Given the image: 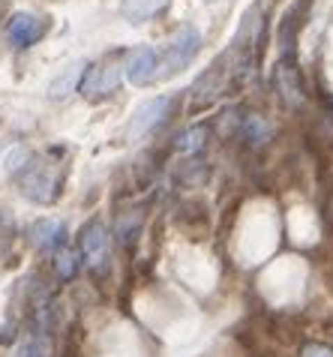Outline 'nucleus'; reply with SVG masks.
I'll list each match as a JSON object with an SVG mask.
<instances>
[{"label": "nucleus", "mask_w": 333, "mask_h": 357, "mask_svg": "<svg viewBox=\"0 0 333 357\" xmlns=\"http://www.w3.org/2000/svg\"><path fill=\"white\" fill-rule=\"evenodd\" d=\"M300 357H333V351L327 349V345L309 342V345H303V351H300Z\"/></svg>", "instance_id": "nucleus-16"}, {"label": "nucleus", "mask_w": 333, "mask_h": 357, "mask_svg": "<svg viewBox=\"0 0 333 357\" xmlns=\"http://www.w3.org/2000/svg\"><path fill=\"white\" fill-rule=\"evenodd\" d=\"M126 69L117 63V61H105L100 66H93V73L91 78L84 82V93L87 96H105V93H111L117 84H121V78H123Z\"/></svg>", "instance_id": "nucleus-7"}, {"label": "nucleus", "mask_w": 333, "mask_h": 357, "mask_svg": "<svg viewBox=\"0 0 333 357\" xmlns=\"http://www.w3.org/2000/svg\"><path fill=\"white\" fill-rule=\"evenodd\" d=\"M243 135H247L252 144H261V142H268L270 126L264 123L258 114H252V117H247V121H243Z\"/></svg>", "instance_id": "nucleus-14"}, {"label": "nucleus", "mask_w": 333, "mask_h": 357, "mask_svg": "<svg viewBox=\"0 0 333 357\" xmlns=\"http://www.w3.org/2000/svg\"><path fill=\"white\" fill-rule=\"evenodd\" d=\"M18 357H48V342L42 333H33L27 336L22 342V349H18Z\"/></svg>", "instance_id": "nucleus-15"}, {"label": "nucleus", "mask_w": 333, "mask_h": 357, "mask_svg": "<svg viewBox=\"0 0 333 357\" xmlns=\"http://www.w3.org/2000/svg\"><path fill=\"white\" fill-rule=\"evenodd\" d=\"M169 108H171V99L169 96H156V99H148L139 112L132 117V126H130V135L132 138H141L148 135L153 126H160L165 117H169Z\"/></svg>", "instance_id": "nucleus-6"}, {"label": "nucleus", "mask_w": 333, "mask_h": 357, "mask_svg": "<svg viewBox=\"0 0 333 357\" xmlns=\"http://www.w3.org/2000/svg\"><path fill=\"white\" fill-rule=\"evenodd\" d=\"M169 6V0H123V13L132 22H148Z\"/></svg>", "instance_id": "nucleus-11"}, {"label": "nucleus", "mask_w": 333, "mask_h": 357, "mask_svg": "<svg viewBox=\"0 0 333 357\" xmlns=\"http://www.w3.org/2000/svg\"><path fill=\"white\" fill-rule=\"evenodd\" d=\"M78 261H82V255L75 250H61L57 252V276H61V280H72L78 273Z\"/></svg>", "instance_id": "nucleus-13"}, {"label": "nucleus", "mask_w": 333, "mask_h": 357, "mask_svg": "<svg viewBox=\"0 0 333 357\" xmlns=\"http://www.w3.org/2000/svg\"><path fill=\"white\" fill-rule=\"evenodd\" d=\"M277 87H279V93H282V99H286L288 105H300L303 102V91H300L295 63H282L277 69Z\"/></svg>", "instance_id": "nucleus-10"}, {"label": "nucleus", "mask_w": 333, "mask_h": 357, "mask_svg": "<svg viewBox=\"0 0 333 357\" xmlns=\"http://www.w3.org/2000/svg\"><path fill=\"white\" fill-rule=\"evenodd\" d=\"M204 142H208V126H192V130H186L178 135V151L180 153H199Z\"/></svg>", "instance_id": "nucleus-12"}, {"label": "nucleus", "mask_w": 333, "mask_h": 357, "mask_svg": "<svg viewBox=\"0 0 333 357\" xmlns=\"http://www.w3.org/2000/svg\"><path fill=\"white\" fill-rule=\"evenodd\" d=\"M45 31H48V22H42L39 15H33V13H15L13 22H9V27H6V39L15 48H27V45L39 43V39L45 36Z\"/></svg>", "instance_id": "nucleus-5"}, {"label": "nucleus", "mask_w": 333, "mask_h": 357, "mask_svg": "<svg viewBox=\"0 0 333 357\" xmlns=\"http://www.w3.org/2000/svg\"><path fill=\"white\" fill-rule=\"evenodd\" d=\"M199 48H201V33L195 31L192 24L180 27V31L171 36V43L165 45L162 57H160V73L162 75L180 73V69H186V66L192 63V57L199 54Z\"/></svg>", "instance_id": "nucleus-2"}, {"label": "nucleus", "mask_w": 333, "mask_h": 357, "mask_svg": "<svg viewBox=\"0 0 333 357\" xmlns=\"http://www.w3.org/2000/svg\"><path fill=\"white\" fill-rule=\"evenodd\" d=\"M61 183H63V168L52 160H45V156H33V160L22 168V177H18L22 192L36 204L57 202Z\"/></svg>", "instance_id": "nucleus-1"}, {"label": "nucleus", "mask_w": 333, "mask_h": 357, "mask_svg": "<svg viewBox=\"0 0 333 357\" xmlns=\"http://www.w3.org/2000/svg\"><path fill=\"white\" fill-rule=\"evenodd\" d=\"M63 234H66V228L57 220H39L31 228V237H33V243L39 246V250H54V246L63 241Z\"/></svg>", "instance_id": "nucleus-9"}, {"label": "nucleus", "mask_w": 333, "mask_h": 357, "mask_svg": "<svg viewBox=\"0 0 333 357\" xmlns=\"http://www.w3.org/2000/svg\"><path fill=\"white\" fill-rule=\"evenodd\" d=\"M78 243H82V259L96 271V267H105L109 261V231H105L102 220H91L82 234H78Z\"/></svg>", "instance_id": "nucleus-3"}, {"label": "nucleus", "mask_w": 333, "mask_h": 357, "mask_svg": "<svg viewBox=\"0 0 333 357\" xmlns=\"http://www.w3.org/2000/svg\"><path fill=\"white\" fill-rule=\"evenodd\" d=\"M84 69H87V63H84V61H75L72 66H66L63 73L57 75L52 84H48V96H52V99H66V96H70V93L75 91L78 84H82Z\"/></svg>", "instance_id": "nucleus-8"}, {"label": "nucleus", "mask_w": 333, "mask_h": 357, "mask_svg": "<svg viewBox=\"0 0 333 357\" xmlns=\"http://www.w3.org/2000/svg\"><path fill=\"white\" fill-rule=\"evenodd\" d=\"M126 78H130L132 84H150L156 75H160V52H156L153 45H139L135 52L126 57Z\"/></svg>", "instance_id": "nucleus-4"}]
</instances>
